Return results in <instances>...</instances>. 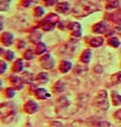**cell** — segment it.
<instances>
[{"instance_id": "6da1fadb", "label": "cell", "mask_w": 121, "mask_h": 127, "mask_svg": "<svg viewBox=\"0 0 121 127\" xmlns=\"http://www.w3.org/2000/svg\"><path fill=\"white\" fill-rule=\"evenodd\" d=\"M97 10H99L98 7L91 1H89V0H80L72 8V12L71 13L75 18H82L91 15L92 12H94Z\"/></svg>"}, {"instance_id": "7a4b0ae2", "label": "cell", "mask_w": 121, "mask_h": 127, "mask_svg": "<svg viewBox=\"0 0 121 127\" xmlns=\"http://www.w3.org/2000/svg\"><path fill=\"white\" fill-rule=\"evenodd\" d=\"M61 21L57 12H49L38 22V28L44 32H51L57 27V24Z\"/></svg>"}, {"instance_id": "3957f363", "label": "cell", "mask_w": 121, "mask_h": 127, "mask_svg": "<svg viewBox=\"0 0 121 127\" xmlns=\"http://www.w3.org/2000/svg\"><path fill=\"white\" fill-rule=\"evenodd\" d=\"M93 106L95 108L100 110H108L109 109V100H108V93L107 90H100L95 97L93 98V101H92Z\"/></svg>"}, {"instance_id": "277c9868", "label": "cell", "mask_w": 121, "mask_h": 127, "mask_svg": "<svg viewBox=\"0 0 121 127\" xmlns=\"http://www.w3.org/2000/svg\"><path fill=\"white\" fill-rule=\"evenodd\" d=\"M38 63L44 70H52L56 67V62L54 59L53 55L48 53L44 54L42 56H38Z\"/></svg>"}, {"instance_id": "5b68a950", "label": "cell", "mask_w": 121, "mask_h": 127, "mask_svg": "<svg viewBox=\"0 0 121 127\" xmlns=\"http://www.w3.org/2000/svg\"><path fill=\"white\" fill-rule=\"evenodd\" d=\"M7 81H8L9 86L13 87L16 90H22L25 88V86H26L21 76H19L17 74H10L8 76V78H7Z\"/></svg>"}, {"instance_id": "8992f818", "label": "cell", "mask_w": 121, "mask_h": 127, "mask_svg": "<svg viewBox=\"0 0 121 127\" xmlns=\"http://www.w3.org/2000/svg\"><path fill=\"white\" fill-rule=\"evenodd\" d=\"M22 110L27 115H34L39 110V105L37 104V101L35 99H27L22 105Z\"/></svg>"}, {"instance_id": "52a82bcc", "label": "cell", "mask_w": 121, "mask_h": 127, "mask_svg": "<svg viewBox=\"0 0 121 127\" xmlns=\"http://www.w3.org/2000/svg\"><path fill=\"white\" fill-rule=\"evenodd\" d=\"M15 36L10 31H2L0 32V46L2 47H10L15 44Z\"/></svg>"}, {"instance_id": "ba28073f", "label": "cell", "mask_w": 121, "mask_h": 127, "mask_svg": "<svg viewBox=\"0 0 121 127\" xmlns=\"http://www.w3.org/2000/svg\"><path fill=\"white\" fill-rule=\"evenodd\" d=\"M31 95H33V97L36 99V100H46V99L51 98L52 93H49L45 87L38 86V87L35 88V90L33 92Z\"/></svg>"}, {"instance_id": "9c48e42d", "label": "cell", "mask_w": 121, "mask_h": 127, "mask_svg": "<svg viewBox=\"0 0 121 127\" xmlns=\"http://www.w3.org/2000/svg\"><path fill=\"white\" fill-rule=\"evenodd\" d=\"M25 68V60L22 58H16L12 63H11L10 66V72L11 74H21L24 71Z\"/></svg>"}, {"instance_id": "30bf717a", "label": "cell", "mask_w": 121, "mask_h": 127, "mask_svg": "<svg viewBox=\"0 0 121 127\" xmlns=\"http://www.w3.org/2000/svg\"><path fill=\"white\" fill-rule=\"evenodd\" d=\"M67 29L70 30V33L73 36V37H81L82 36V28L81 25L79 24L77 21H71L66 25Z\"/></svg>"}, {"instance_id": "8fae6325", "label": "cell", "mask_w": 121, "mask_h": 127, "mask_svg": "<svg viewBox=\"0 0 121 127\" xmlns=\"http://www.w3.org/2000/svg\"><path fill=\"white\" fill-rule=\"evenodd\" d=\"M73 68V63L71 60H67V59H62L57 65V69L61 74L65 75L67 72H70Z\"/></svg>"}, {"instance_id": "7c38bea8", "label": "cell", "mask_w": 121, "mask_h": 127, "mask_svg": "<svg viewBox=\"0 0 121 127\" xmlns=\"http://www.w3.org/2000/svg\"><path fill=\"white\" fill-rule=\"evenodd\" d=\"M54 8H55V12L64 15V13H67L71 10V4L67 0H64V1H58Z\"/></svg>"}, {"instance_id": "4fadbf2b", "label": "cell", "mask_w": 121, "mask_h": 127, "mask_svg": "<svg viewBox=\"0 0 121 127\" xmlns=\"http://www.w3.org/2000/svg\"><path fill=\"white\" fill-rule=\"evenodd\" d=\"M92 32L94 33H104L107 30H108V24L104 21H100V22H97L92 26L91 28Z\"/></svg>"}, {"instance_id": "5bb4252c", "label": "cell", "mask_w": 121, "mask_h": 127, "mask_svg": "<svg viewBox=\"0 0 121 127\" xmlns=\"http://www.w3.org/2000/svg\"><path fill=\"white\" fill-rule=\"evenodd\" d=\"M91 58H92V51L91 49L85 48L84 50H82L81 55L79 56V62L81 64H89L91 62Z\"/></svg>"}, {"instance_id": "9a60e30c", "label": "cell", "mask_w": 121, "mask_h": 127, "mask_svg": "<svg viewBox=\"0 0 121 127\" xmlns=\"http://www.w3.org/2000/svg\"><path fill=\"white\" fill-rule=\"evenodd\" d=\"M16 92H17V90H16L13 87L8 86V87L3 88V89L1 90V95H2V97H3L4 99H7V100H11L12 98H15Z\"/></svg>"}, {"instance_id": "2e32d148", "label": "cell", "mask_w": 121, "mask_h": 127, "mask_svg": "<svg viewBox=\"0 0 121 127\" xmlns=\"http://www.w3.org/2000/svg\"><path fill=\"white\" fill-rule=\"evenodd\" d=\"M64 90H65V84H64V81L62 79L56 80L53 84V86H52V94H54V95L62 94Z\"/></svg>"}, {"instance_id": "e0dca14e", "label": "cell", "mask_w": 121, "mask_h": 127, "mask_svg": "<svg viewBox=\"0 0 121 127\" xmlns=\"http://www.w3.org/2000/svg\"><path fill=\"white\" fill-rule=\"evenodd\" d=\"M35 81L38 85H45L49 81V75L46 71H40L35 76Z\"/></svg>"}, {"instance_id": "ac0fdd59", "label": "cell", "mask_w": 121, "mask_h": 127, "mask_svg": "<svg viewBox=\"0 0 121 127\" xmlns=\"http://www.w3.org/2000/svg\"><path fill=\"white\" fill-rule=\"evenodd\" d=\"M34 51H35L36 56H42L44 54L47 53V45L44 41H39L37 44H35L34 47Z\"/></svg>"}, {"instance_id": "d6986e66", "label": "cell", "mask_w": 121, "mask_h": 127, "mask_svg": "<svg viewBox=\"0 0 121 127\" xmlns=\"http://www.w3.org/2000/svg\"><path fill=\"white\" fill-rule=\"evenodd\" d=\"M104 42L103 37L101 36H97V37H92L89 40V46L93 47V48H98V47H101Z\"/></svg>"}, {"instance_id": "ffe728a7", "label": "cell", "mask_w": 121, "mask_h": 127, "mask_svg": "<svg viewBox=\"0 0 121 127\" xmlns=\"http://www.w3.org/2000/svg\"><path fill=\"white\" fill-rule=\"evenodd\" d=\"M36 54L34 51V49L31 48H26L25 50H22V54H21V58L24 60H27V62H30L35 58Z\"/></svg>"}, {"instance_id": "44dd1931", "label": "cell", "mask_w": 121, "mask_h": 127, "mask_svg": "<svg viewBox=\"0 0 121 127\" xmlns=\"http://www.w3.org/2000/svg\"><path fill=\"white\" fill-rule=\"evenodd\" d=\"M28 40L30 42H33L34 45L42 41V32L38 30H35V31H33V32H30L28 35Z\"/></svg>"}, {"instance_id": "7402d4cb", "label": "cell", "mask_w": 121, "mask_h": 127, "mask_svg": "<svg viewBox=\"0 0 121 127\" xmlns=\"http://www.w3.org/2000/svg\"><path fill=\"white\" fill-rule=\"evenodd\" d=\"M45 9L42 6H35L33 7V10H31V15L35 18H43L45 16Z\"/></svg>"}, {"instance_id": "603a6c76", "label": "cell", "mask_w": 121, "mask_h": 127, "mask_svg": "<svg viewBox=\"0 0 121 127\" xmlns=\"http://www.w3.org/2000/svg\"><path fill=\"white\" fill-rule=\"evenodd\" d=\"M2 59H4L7 63H12L13 60L16 59V54L13 50H10V49H6L4 50V54L2 56Z\"/></svg>"}, {"instance_id": "cb8c5ba5", "label": "cell", "mask_w": 121, "mask_h": 127, "mask_svg": "<svg viewBox=\"0 0 121 127\" xmlns=\"http://www.w3.org/2000/svg\"><path fill=\"white\" fill-rule=\"evenodd\" d=\"M13 46H15V48L17 49V50H25L26 46H27V42H26V40L22 39V38H17V39L15 40Z\"/></svg>"}, {"instance_id": "d4e9b609", "label": "cell", "mask_w": 121, "mask_h": 127, "mask_svg": "<svg viewBox=\"0 0 121 127\" xmlns=\"http://www.w3.org/2000/svg\"><path fill=\"white\" fill-rule=\"evenodd\" d=\"M111 100H112V104L115 106H120L121 105V95L118 92L113 90L111 93Z\"/></svg>"}, {"instance_id": "484cf974", "label": "cell", "mask_w": 121, "mask_h": 127, "mask_svg": "<svg viewBox=\"0 0 121 127\" xmlns=\"http://www.w3.org/2000/svg\"><path fill=\"white\" fill-rule=\"evenodd\" d=\"M38 0H19V6L22 8H31L35 7Z\"/></svg>"}, {"instance_id": "4316f807", "label": "cell", "mask_w": 121, "mask_h": 127, "mask_svg": "<svg viewBox=\"0 0 121 127\" xmlns=\"http://www.w3.org/2000/svg\"><path fill=\"white\" fill-rule=\"evenodd\" d=\"M107 42H108L109 46L113 47V48H118V47L120 46V39L118 37H116V36L110 37L108 40H107Z\"/></svg>"}, {"instance_id": "83f0119b", "label": "cell", "mask_w": 121, "mask_h": 127, "mask_svg": "<svg viewBox=\"0 0 121 127\" xmlns=\"http://www.w3.org/2000/svg\"><path fill=\"white\" fill-rule=\"evenodd\" d=\"M119 0H107L106 2V9H109V10H111V9H116L119 7Z\"/></svg>"}, {"instance_id": "f1b7e54d", "label": "cell", "mask_w": 121, "mask_h": 127, "mask_svg": "<svg viewBox=\"0 0 121 127\" xmlns=\"http://www.w3.org/2000/svg\"><path fill=\"white\" fill-rule=\"evenodd\" d=\"M11 1H12V0H0V11H1V12L8 11Z\"/></svg>"}, {"instance_id": "f546056e", "label": "cell", "mask_w": 121, "mask_h": 127, "mask_svg": "<svg viewBox=\"0 0 121 127\" xmlns=\"http://www.w3.org/2000/svg\"><path fill=\"white\" fill-rule=\"evenodd\" d=\"M111 83L113 85H117V84H121V71H118L116 74H113L111 76Z\"/></svg>"}, {"instance_id": "4dcf8cb0", "label": "cell", "mask_w": 121, "mask_h": 127, "mask_svg": "<svg viewBox=\"0 0 121 127\" xmlns=\"http://www.w3.org/2000/svg\"><path fill=\"white\" fill-rule=\"evenodd\" d=\"M7 69H8V63L0 58V75H3L7 71Z\"/></svg>"}, {"instance_id": "1f68e13d", "label": "cell", "mask_w": 121, "mask_h": 127, "mask_svg": "<svg viewBox=\"0 0 121 127\" xmlns=\"http://www.w3.org/2000/svg\"><path fill=\"white\" fill-rule=\"evenodd\" d=\"M42 2L45 7H55L58 0H42Z\"/></svg>"}, {"instance_id": "d6a6232c", "label": "cell", "mask_w": 121, "mask_h": 127, "mask_svg": "<svg viewBox=\"0 0 121 127\" xmlns=\"http://www.w3.org/2000/svg\"><path fill=\"white\" fill-rule=\"evenodd\" d=\"M48 126L49 127H64L63 123L60 122V121H52V122H49Z\"/></svg>"}, {"instance_id": "836d02e7", "label": "cell", "mask_w": 121, "mask_h": 127, "mask_svg": "<svg viewBox=\"0 0 121 127\" xmlns=\"http://www.w3.org/2000/svg\"><path fill=\"white\" fill-rule=\"evenodd\" d=\"M113 118H115V121H117L118 123H121V108L118 109L117 112L113 113Z\"/></svg>"}, {"instance_id": "e575fe53", "label": "cell", "mask_w": 121, "mask_h": 127, "mask_svg": "<svg viewBox=\"0 0 121 127\" xmlns=\"http://www.w3.org/2000/svg\"><path fill=\"white\" fill-rule=\"evenodd\" d=\"M97 127H111V125L109 123H104V122H102V123H99L97 124Z\"/></svg>"}, {"instance_id": "d590c367", "label": "cell", "mask_w": 121, "mask_h": 127, "mask_svg": "<svg viewBox=\"0 0 121 127\" xmlns=\"http://www.w3.org/2000/svg\"><path fill=\"white\" fill-rule=\"evenodd\" d=\"M3 27H4V24H3V18L0 16V32H2L3 30Z\"/></svg>"}, {"instance_id": "8d00e7d4", "label": "cell", "mask_w": 121, "mask_h": 127, "mask_svg": "<svg viewBox=\"0 0 121 127\" xmlns=\"http://www.w3.org/2000/svg\"><path fill=\"white\" fill-rule=\"evenodd\" d=\"M4 50H6V49L2 46H0V58H2V56H3V54H4Z\"/></svg>"}, {"instance_id": "74e56055", "label": "cell", "mask_w": 121, "mask_h": 127, "mask_svg": "<svg viewBox=\"0 0 121 127\" xmlns=\"http://www.w3.org/2000/svg\"><path fill=\"white\" fill-rule=\"evenodd\" d=\"M3 89V81H2V79H0V92Z\"/></svg>"}]
</instances>
